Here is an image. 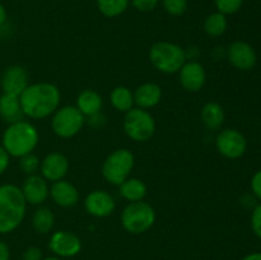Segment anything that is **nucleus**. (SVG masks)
<instances>
[{"mask_svg": "<svg viewBox=\"0 0 261 260\" xmlns=\"http://www.w3.org/2000/svg\"><path fill=\"white\" fill-rule=\"evenodd\" d=\"M42 260H63V259L59 256H48V257H43Z\"/></svg>", "mask_w": 261, "mask_h": 260, "instance_id": "nucleus-40", "label": "nucleus"}, {"mask_svg": "<svg viewBox=\"0 0 261 260\" xmlns=\"http://www.w3.org/2000/svg\"><path fill=\"white\" fill-rule=\"evenodd\" d=\"M216 148L227 160H237L245 154L247 140L241 132L232 127L222 129L216 138Z\"/></svg>", "mask_w": 261, "mask_h": 260, "instance_id": "nucleus-9", "label": "nucleus"}, {"mask_svg": "<svg viewBox=\"0 0 261 260\" xmlns=\"http://www.w3.org/2000/svg\"><path fill=\"white\" fill-rule=\"evenodd\" d=\"M149 61L161 73L176 74L186 63V51L175 42L158 41L149 48Z\"/></svg>", "mask_w": 261, "mask_h": 260, "instance_id": "nucleus-4", "label": "nucleus"}, {"mask_svg": "<svg viewBox=\"0 0 261 260\" xmlns=\"http://www.w3.org/2000/svg\"><path fill=\"white\" fill-rule=\"evenodd\" d=\"M84 209L94 218H106L116 209V200L106 190H93L86 196L83 201Z\"/></svg>", "mask_w": 261, "mask_h": 260, "instance_id": "nucleus-11", "label": "nucleus"}, {"mask_svg": "<svg viewBox=\"0 0 261 260\" xmlns=\"http://www.w3.org/2000/svg\"><path fill=\"white\" fill-rule=\"evenodd\" d=\"M27 211L22 190L14 184L0 185V235L10 233L22 224Z\"/></svg>", "mask_w": 261, "mask_h": 260, "instance_id": "nucleus-2", "label": "nucleus"}, {"mask_svg": "<svg viewBox=\"0 0 261 260\" xmlns=\"http://www.w3.org/2000/svg\"><path fill=\"white\" fill-rule=\"evenodd\" d=\"M217 8V12L224 15L236 14L242 8L244 0H213Z\"/></svg>", "mask_w": 261, "mask_h": 260, "instance_id": "nucleus-29", "label": "nucleus"}, {"mask_svg": "<svg viewBox=\"0 0 261 260\" xmlns=\"http://www.w3.org/2000/svg\"><path fill=\"white\" fill-rule=\"evenodd\" d=\"M24 200L31 205H42L50 196L48 183L38 173H33L25 177L20 186Z\"/></svg>", "mask_w": 261, "mask_h": 260, "instance_id": "nucleus-16", "label": "nucleus"}, {"mask_svg": "<svg viewBox=\"0 0 261 260\" xmlns=\"http://www.w3.org/2000/svg\"><path fill=\"white\" fill-rule=\"evenodd\" d=\"M226 55L231 65L241 71L251 70L256 65V51L250 43L245 41H233L227 47Z\"/></svg>", "mask_w": 261, "mask_h": 260, "instance_id": "nucleus-12", "label": "nucleus"}, {"mask_svg": "<svg viewBox=\"0 0 261 260\" xmlns=\"http://www.w3.org/2000/svg\"><path fill=\"white\" fill-rule=\"evenodd\" d=\"M130 4L138 12L149 13L158 7L160 0H130Z\"/></svg>", "mask_w": 261, "mask_h": 260, "instance_id": "nucleus-30", "label": "nucleus"}, {"mask_svg": "<svg viewBox=\"0 0 261 260\" xmlns=\"http://www.w3.org/2000/svg\"><path fill=\"white\" fill-rule=\"evenodd\" d=\"M55 226V214L48 206L40 205L32 216V227L40 235L50 233Z\"/></svg>", "mask_w": 261, "mask_h": 260, "instance_id": "nucleus-23", "label": "nucleus"}, {"mask_svg": "<svg viewBox=\"0 0 261 260\" xmlns=\"http://www.w3.org/2000/svg\"><path fill=\"white\" fill-rule=\"evenodd\" d=\"M154 208L144 200L129 203L121 212L120 222L122 228L132 235H142L149 231L155 223Z\"/></svg>", "mask_w": 261, "mask_h": 260, "instance_id": "nucleus-5", "label": "nucleus"}, {"mask_svg": "<svg viewBox=\"0 0 261 260\" xmlns=\"http://www.w3.org/2000/svg\"><path fill=\"white\" fill-rule=\"evenodd\" d=\"M162 7L167 14L172 17H180L188 10L189 0H161Z\"/></svg>", "mask_w": 261, "mask_h": 260, "instance_id": "nucleus-27", "label": "nucleus"}, {"mask_svg": "<svg viewBox=\"0 0 261 260\" xmlns=\"http://www.w3.org/2000/svg\"><path fill=\"white\" fill-rule=\"evenodd\" d=\"M256 200L257 199L255 198L254 194H245L244 196L241 198V204L245 206V208H255V205H256Z\"/></svg>", "mask_w": 261, "mask_h": 260, "instance_id": "nucleus-36", "label": "nucleus"}, {"mask_svg": "<svg viewBox=\"0 0 261 260\" xmlns=\"http://www.w3.org/2000/svg\"><path fill=\"white\" fill-rule=\"evenodd\" d=\"M148 189L143 180L137 177H129L119 185V194L122 199L127 200L129 203L133 201L144 200L147 196Z\"/></svg>", "mask_w": 261, "mask_h": 260, "instance_id": "nucleus-22", "label": "nucleus"}, {"mask_svg": "<svg viewBox=\"0 0 261 260\" xmlns=\"http://www.w3.org/2000/svg\"><path fill=\"white\" fill-rule=\"evenodd\" d=\"M251 193L254 194L257 200H261V170L256 171L251 178Z\"/></svg>", "mask_w": 261, "mask_h": 260, "instance_id": "nucleus-33", "label": "nucleus"}, {"mask_svg": "<svg viewBox=\"0 0 261 260\" xmlns=\"http://www.w3.org/2000/svg\"><path fill=\"white\" fill-rule=\"evenodd\" d=\"M7 18H8V14H7V9H5L4 5L0 3V27H2L3 24H4L5 22H7Z\"/></svg>", "mask_w": 261, "mask_h": 260, "instance_id": "nucleus-38", "label": "nucleus"}, {"mask_svg": "<svg viewBox=\"0 0 261 260\" xmlns=\"http://www.w3.org/2000/svg\"><path fill=\"white\" fill-rule=\"evenodd\" d=\"M122 126L125 134L133 142L144 143L152 139L154 135L155 120L148 110L133 107L132 110L125 112Z\"/></svg>", "mask_w": 261, "mask_h": 260, "instance_id": "nucleus-7", "label": "nucleus"}, {"mask_svg": "<svg viewBox=\"0 0 261 260\" xmlns=\"http://www.w3.org/2000/svg\"><path fill=\"white\" fill-rule=\"evenodd\" d=\"M75 106L84 116L88 117L97 112H101L103 107V98L94 89H83L76 97Z\"/></svg>", "mask_w": 261, "mask_h": 260, "instance_id": "nucleus-20", "label": "nucleus"}, {"mask_svg": "<svg viewBox=\"0 0 261 260\" xmlns=\"http://www.w3.org/2000/svg\"><path fill=\"white\" fill-rule=\"evenodd\" d=\"M86 116L73 105L59 107L51 117V129L61 139L73 138L83 129Z\"/></svg>", "mask_w": 261, "mask_h": 260, "instance_id": "nucleus-8", "label": "nucleus"}, {"mask_svg": "<svg viewBox=\"0 0 261 260\" xmlns=\"http://www.w3.org/2000/svg\"><path fill=\"white\" fill-rule=\"evenodd\" d=\"M22 259L23 260H42L43 259L42 251H41V249H38V247L31 246L24 250Z\"/></svg>", "mask_w": 261, "mask_h": 260, "instance_id": "nucleus-34", "label": "nucleus"}, {"mask_svg": "<svg viewBox=\"0 0 261 260\" xmlns=\"http://www.w3.org/2000/svg\"><path fill=\"white\" fill-rule=\"evenodd\" d=\"M241 260H261V251L251 252V254L245 255Z\"/></svg>", "mask_w": 261, "mask_h": 260, "instance_id": "nucleus-39", "label": "nucleus"}, {"mask_svg": "<svg viewBox=\"0 0 261 260\" xmlns=\"http://www.w3.org/2000/svg\"><path fill=\"white\" fill-rule=\"evenodd\" d=\"M178 81L186 92L196 93L201 91L206 83L205 68L196 60L186 61L178 70Z\"/></svg>", "mask_w": 261, "mask_h": 260, "instance_id": "nucleus-13", "label": "nucleus"}, {"mask_svg": "<svg viewBox=\"0 0 261 260\" xmlns=\"http://www.w3.org/2000/svg\"><path fill=\"white\" fill-rule=\"evenodd\" d=\"M0 117L8 124L23 120L24 114L22 111L19 97L7 93L0 94Z\"/></svg>", "mask_w": 261, "mask_h": 260, "instance_id": "nucleus-21", "label": "nucleus"}, {"mask_svg": "<svg viewBox=\"0 0 261 260\" xmlns=\"http://www.w3.org/2000/svg\"><path fill=\"white\" fill-rule=\"evenodd\" d=\"M40 163L41 161L38 160L37 155L33 154V153H30V154H25L19 158L20 171H22L23 173H25L27 176L37 173V171L40 170Z\"/></svg>", "mask_w": 261, "mask_h": 260, "instance_id": "nucleus-28", "label": "nucleus"}, {"mask_svg": "<svg viewBox=\"0 0 261 260\" xmlns=\"http://www.w3.org/2000/svg\"><path fill=\"white\" fill-rule=\"evenodd\" d=\"M48 249L55 256L73 257L82 250V241L75 233L65 229L55 231L48 240Z\"/></svg>", "mask_w": 261, "mask_h": 260, "instance_id": "nucleus-10", "label": "nucleus"}, {"mask_svg": "<svg viewBox=\"0 0 261 260\" xmlns=\"http://www.w3.org/2000/svg\"><path fill=\"white\" fill-rule=\"evenodd\" d=\"M97 9L103 17L116 18L124 14L130 5V0H96Z\"/></svg>", "mask_w": 261, "mask_h": 260, "instance_id": "nucleus-26", "label": "nucleus"}, {"mask_svg": "<svg viewBox=\"0 0 261 260\" xmlns=\"http://www.w3.org/2000/svg\"><path fill=\"white\" fill-rule=\"evenodd\" d=\"M251 229L255 236L261 240V203L256 204L251 213Z\"/></svg>", "mask_w": 261, "mask_h": 260, "instance_id": "nucleus-31", "label": "nucleus"}, {"mask_svg": "<svg viewBox=\"0 0 261 260\" xmlns=\"http://www.w3.org/2000/svg\"><path fill=\"white\" fill-rule=\"evenodd\" d=\"M40 142L38 130L35 125L25 120L8 124L3 133V148L10 157L20 158L25 154L33 153Z\"/></svg>", "mask_w": 261, "mask_h": 260, "instance_id": "nucleus-3", "label": "nucleus"}, {"mask_svg": "<svg viewBox=\"0 0 261 260\" xmlns=\"http://www.w3.org/2000/svg\"><path fill=\"white\" fill-rule=\"evenodd\" d=\"M86 121H87V124L92 127V129L98 130V129H102V127L106 125V116H105L101 111V112H97V114L88 116V120H86Z\"/></svg>", "mask_w": 261, "mask_h": 260, "instance_id": "nucleus-32", "label": "nucleus"}, {"mask_svg": "<svg viewBox=\"0 0 261 260\" xmlns=\"http://www.w3.org/2000/svg\"><path fill=\"white\" fill-rule=\"evenodd\" d=\"M133 93H134V103L143 110L153 109L162 99V88L154 82H145L140 84Z\"/></svg>", "mask_w": 261, "mask_h": 260, "instance_id": "nucleus-18", "label": "nucleus"}, {"mask_svg": "<svg viewBox=\"0 0 261 260\" xmlns=\"http://www.w3.org/2000/svg\"><path fill=\"white\" fill-rule=\"evenodd\" d=\"M110 103L116 111L127 112L134 107V93L125 86H117L110 93Z\"/></svg>", "mask_w": 261, "mask_h": 260, "instance_id": "nucleus-24", "label": "nucleus"}, {"mask_svg": "<svg viewBox=\"0 0 261 260\" xmlns=\"http://www.w3.org/2000/svg\"><path fill=\"white\" fill-rule=\"evenodd\" d=\"M24 116L33 120H42L53 116L61 101L60 89L48 82L28 84L19 96Z\"/></svg>", "mask_w": 261, "mask_h": 260, "instance_id": "nucleus-1", "label": "nucleus"}, {"mask_svg": "<svg viewBox=\"0 0 261 260\" xmlns=\"http://www.w3.org/2000/svg\"><path fill=\"white\" fill-rule=\"evenodd\" d=\"M28 73L22 65H10L3 71L0 76V89L3 93L19 97L30 84Z\"/></svg>", "mask_w": 261, "mask_h": 260, "instance_id": "nucleus-15", "label": "nucleus"}, {"mask_svg": "<svg viewBox=\"0 0 261 260\" xmlns=\"http://www.w3.org/2000/svg\"><path fill=\"white\" fill-rule=\"evenodd\" d=\"M200 120L203 122L204 126L211 132H216L219 130L224 124L226 120V114H224V109L222 105L218 102H206L200 111Z\"/></svg>", "mask_w": 261, "mask_h": 260, "instance_id": "nucleus-19", "label": "nucleus"}, {"mask_svg": "<svg viewBox=\"0 0 261 260\" xmlns=\"http://www.w3.org/2000/svg\"><path fill=\"white\" fill-rule=\"evenodd\" d=\"M135 166V157L127 148L115 149L105 158L101 172L105 180L114 186H119L130 177Z\"/></svg>", "mask_w": 261, "mask_h": 260, "instance_id": "nucleus-6", "label": "nucleus"}, {"mask_svg": "<svg viewBox=\"0 0 261 260\" xmlns=\"http://www.w3.org/2000/svg\"><path fill=\"white\" fill-rule=\"evenodd\" d=\"M0 260H10V249L4 241H0Z\"/></svg>", "mask_w": 261, "mask_h": 260, "instance_id": "nucleus-37", "label": "nucleus"}, {"mask_svg": "<svg viewBox=\"0 0 261 260\" xmlns=\"http://www.w3.org/2000/svg\"><path fill=\"white\" fill-rule=\"evenodd\" d=\"M227 28H228V20H227V15L222 14L219 12H214L209 14L205 18L203 24V30L209 37H221L226 33Z\"/></svg>", "mask_w": 261, "mask_h": 260, "instance_id": "nucleus-25", "label": "nucleus"}, {"mask_svg": "<svg viewBox=\"0 0 261 260\" xmlns=\"http://www.w3.org/2000/svg\"><path fill=\"white\" fill-rule=\"evenodd\" d=\"M10 163V155L8 154L7 150L3 148V145H0V175L5 172L9 167Z\"/></svg>", "mask_w": 261, "mask_h": 260, "instance_id": "nucleus-35", "label": "nucleus"}, {"mask_svg": "<svg viewBox=\"0 0 261 260\" xmlns=\"http://www.w3.org/2000/svg\"><path fill=\"white\" fill-rule=\"evenodd\" d=\"M50 198L61 208H73L79 203V191L70 181L60 180L50 186Z\"/></svg>", "mask_w": 261, "mask_h": 260, "instance_id": "nucleus-17", "label": "nucleus"}, {"mask_svg": "<svg viewBox=\"0 0 261 260\" xmlns=\"http://www.w3.org/2000/svg\"><path fill=\"white\" fill-rule=\"evenodd\" d=\"M41 176L47 183L64 180L69 172V160L60 152H51L43 157L40 163Z\"/></svg>", "mask_w": 261, "mask_h": 260, "instance_id": "nucleus-14", "label": "nucleus"}]
</instances>
